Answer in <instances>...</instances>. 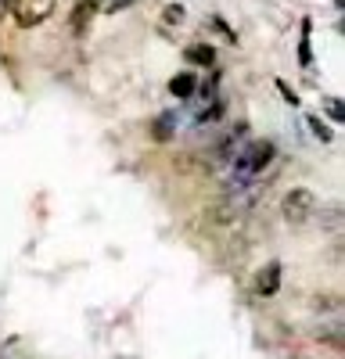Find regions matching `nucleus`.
I'll return each instance as SVG.
<instances>
[{
	"mask_svg": "<svg viewBox=\"0 0 345 359\" xmlns=\"http://www.w3.org/2000/svg\"><path fill=\"white\" fill-rule=\"evenodd\" d=\"M184 54H187L191 65H201V69H212L216 65V47L212 43H191Z\"/></svg>",
	"mask_w": 345,
	"mask_h": 359,
	"instance_id": "423d86ee",
	"label": "nucleus"
},
{
	"mask_svg": "<svg viewBox=\"0 0 345 359\" xmlns=\"http://www.w3.org/2000/svg\"><path fill=\"white\" fill-rule=\"evenodd\" d=\"M324 111L334 118V123H345V101L341 97H324Z\"/></svg>",
	"mask_w": 345,
	"mask_h": 359,
	"instance_id": "ddd939ff",
	"label": "nucleus"
},
{
	"mask_svg": "<svg viewBox=\"0 0 345 359\" xmlns=\"http://www.w3.org/2000/svg\"><path fill=\"white\" fill-rule=\"evenodd\" d=\"M313 306L320 309V313H338L341 298H338V294H316V298H313Z\"/></svg>",
	"mask_w": 345,
	"mask_h": 359,
	"instance_id": "4468645a",
	"label": "nucleus"
},
{
	"mask_svg": "<svg viewBox=\"0 0 345 359\" xmlns=\"http://www.w3.org/2000/svg\"><path fill=\"white\" fill-rule=\"evenodd\" d=\"M277 287H280V262H266L255 273V294L270 298V294H277Z\"/></svg>",
	"mask_w": 345,
	"mask_h": 359,
	"instance_id": "20e7f679",
	"label": "nucleus"
},
{
	"mask_svg": "<svg viewBox=\"0 0 345 359\" xmlns=\"http://www.w3.org/2000/svg\"><path fill=\"white\" fill-rule=\"evenodd\" d=\"M205 22H209V25L216 29V33H219V36H223L226 43H238V33H234V29H230V25H226V22L219 18V15H212V18H205Z\"/></svg>",
	"mask_w": 345,
	"mask_h": 359,
	"instance_id": "f8f14e48",
	"label": "nucleus"
},
{
	"mask_svg": "<svg viewBox=\"0 0 345 359\" xmlns=\"http://www.w3.org/2000/svg\"><path fill=\"white\" fill-rule=\"evenodd\" d=\"M338 223H341V208H338V205H331V208H327V223H324V226H327V230H338Z\"/></svg>",
	"mask_w": 345,
	"mask_h": 359,
	"instance_id": "f3484780",
	"label": "nucleus"
},
{
	"mask_svg": "<svg viewBox=\"0 0 345 359\" xmlns=\"http://www.w3.org/2000/svg\"><path fill=\"white\" fill-rule=\"evenodd\" d=\"M309 29H313V25H309V18H306V22H302V43H299V62H302V65L313 62V54H309Z\"/></svg>",
	"mask_w": 345,
	"mask_h": 359,
	"instance_id": "2eb2a0df",
	"label": "nucleus"
},
{
	"mask_svg": "<svg viewBox=\"0 0 345 359\" xmlns=\"http://www.w3.org/2000/svg\"><path fill=\"white\" fill-rule=\"evenodd\" d=\"M313 208H316L313 191H309V187H295V191H288V194H284V201H280V216H284V223L299 226V223H306V219L313 216Z\"/></svg>",
	"mask_w": 345,
	"mask_h": 359,
	"instance_id": "f257e3e1",
	"label": "nucleus"
},
{
	"mask_svg": "<svg viewBox=\"0 0 345 359\" xmlns=\"http://www.w3.org/2000/svg\"><path fill=\"white\" fill-rule=\"evenodd\" d=\"M8 8H11V18L22 29H33V25H40V22L50 18L54 0H8Z\"/></svg>",
	"mask_w": 345,
	"mask_h": 359,
	"instance_id": "f03ea898",
	"label": "nucleus"
},
{
	"mask_svg": "<svg viewBox=\"0 0 345 359\" xmlns=\"http://www.w3.org/2000/svg\"><path fill=\"white\" fill-rule=\"evenodd\" d=\"M306 126H309V133H313L316 140H324V144H327V140H334V133H331V130L324 126V118H316V115H306Z\"/></svg>",
	"mask_w": 345,
	"mask_h": 359,
	"instance_id": "9b49d317",
	"label": "nucleus"
},
{
	"mask_svg": "<svg viewBox=\"0 0 345 359\" xmlns=\"http://www.w3.org/2000/svg\"><path fill=\"white\" fill-rule=\"evenodd\" d=\"M205 219L212 226H230V223L238 219V208L234 205H216V208H209V212H205Z\"/></svg>",
	"mask_w": 345,
	"mask_h": 359,
	"instance_id": "9d476101",
	"label": "nucleus"
},
{
	"mask_svg": "<svg viewBox=\"0 0 345 359\" xmlns=\"http://www.w3.org/2000/svg\"><path fill=\"white\" fill-rule=\"evenodd\" d=\"M223 115V101H212L205 111H201V123H212V118H219Z\"/></svg>",
	"mask_w": 345,
	"mask_h": 359,
	"instance_id": "dca6fc26",
	"label": "nucleus"
},
{
	"mask_svg": "<svg viewBox=\"0 0 345 359\" xmlns=\"http://www.w3.org/2000/svg\"><path fill=\"white\" fill-rule=\"evenodd\" d=\"M94 15H97V0H79V4L72 8V18H69L72 22V36H86Z\"/></svg>",
	"mask_w": 345,
	"mask_h": 359,
	"instance_id": "39448f33",
	"label": "nucleus"
},
{
	"mask_svg": "<svg viewBox=\"0 0 345 359\" xmlns=\"http://www.w3.org/2000/svg\"><path fill=\"white\" fill-rule=\"evenodd\" d=\"M172 137H177V118H172V111H165V115H158L155 123H151V140L165 144Z\"/></svg>",
	"mask_w": 345,
	"mask_h": 359,
	"instance_id": "0eeeda50",
	"label": "nucleus"
},
{
	"mask_svg": "<svg viewBox=\"0 0 345 359\" xmlns=\"http://www.w3.org/2000/svg\"><path fill=\"white\" fill-rule=\"evenodd\" d=\"M184 22H187V8L180 4V0H172V4L162 8V25H165V29H177V25H184Z\"/></svg>",
	"mask_w": 345,
	"mask_h": 359,
	"instance_id": "1a4fd4ad",
	"label": "nucleus"
},
{
	"mask_svg": "<svg viewBox=\"0 0 345 359\" xmlns=\"http://www.w3.org/2000/svg\"><path fill=\"white\" fill-rule=\"evenodd\" d=\"M194 90H198V79H194L191 72H177V76L169 79V94H172V97H180V101L191 97Z\"/></svg>",
	"mask_w": 345,
	"mask_h": 359,
	"instance_id": "6e6552de",
	"label": "nucleus"
},
{
	"mask_svg": "<svg viewBox=\"0 0 345 359\" xmlns=\"http://www.w3.org/2000/svg\"><path fill=\"white\" fill-rule=\"evenodd\" d=\"M133 4V0H111V4H108V11L115 15V11H123V8H130Z\"/></svg>",
	"mask_w": 345,
	"mask_h": 359,
	"instance_id": "a211bd4d",
	"label": "nucleus"
},
{
	"mask_svg": "<svg viewBox=\"0 0 345 359\" xmlns=\"http://www.w3.org/2000/svg\"><path fill=\"white\" fill-rule=\"evenodd\" d=\"M270 162H273V144L270 140H255V144H248L245 155L234 158V169L241 176H252V172H263Z\"/></svg>",
	"mask_w": 345,
	"mask_h": 359,
	"instance_id": "7ed1b4c3",
	"label": "nucleus"
}]
</instances>
